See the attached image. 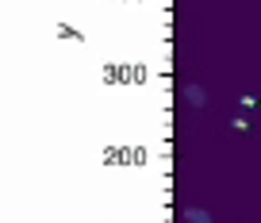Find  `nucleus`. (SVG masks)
Masks as SVG:
<instances>
[{
    "mask_svg": "<svg viewBox=\"0 0 261 223\" xmlns=\"http://www.w3.org/2000/svg\"><path fill=\"white\" fill-rule=\"evenodd\" d=\"M185 92H188V104H207V92L200 89V85H188Z\"/></svg>",
    "mask_w": 261,
    "mask_h": 223,
    "instance_id": "nucleus-2",
    "label": "nucleus"
},
{
    "mask_svg": "<svg viewBox=\"0 0 261 223\" xmlns=\"http://www.w3.org/2000/svg\"><path fill=\"white\" fill-rule=\"evenodd\" d=\"M185 219H188V223H215V219H212V212H204V208H188Z\"/></svg>",
    "mask_w": 261,
    "mask_h": 223,
    "instance_id": "nucleus-1",
    "label": "nucleus"
}]
</instances>
